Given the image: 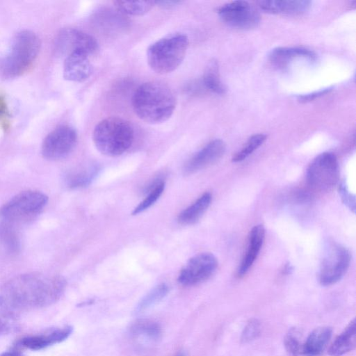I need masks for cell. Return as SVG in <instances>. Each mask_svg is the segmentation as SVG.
<instances>
[{"label": "cell", "mask_w": 356, "mask_h": 356, "mask_svg": "<svg viewBox=\"0 0 356 356\" xmlns=\"http://www.w3.org/2000/svg\"><path fill=\"white\" fill-rule=\"evenodd\" d=\"M66 286L65 279L60 275L39 272L21 274L0 289V307L16 318L22 312L55 303Z\"/></svg>", "instance_id": "1"}, {"label": "cell", "mask_w": 356, "mask_h": 356, "mask_svg": "<svg viewBox=\"0 0 356 356\" xmlns=\"http://www.w3.org/2000/svg\"><path fill=\"white\" fill-rule=\"evenodd\" d=\"M132 106L142 120L150 124L162 123L172 115L176 99L165 83L152 81L141 84L134 92Z\"/></svg>", "instance_id": "2"}, {"label": "cell", "mask_w": 356, "mask_h": 356, "mask_svg": "<svg viewBox=\"0 0 356 356\" xmlns=\"http://www.w3.org/2000/svg\"><path fill=\"white\" fill-rule=\"evenodd\" d=\"M40 49L38 36L23 30L13 37L5 57L0 63V72L5 78H15L27 72L38 58Z\"/></svg>", "instance_id": "3"}, {"label": "cell", "mask_w": 356, "mask_h": 356, "mask_svg": "<svg viewBox=\"0 0 356 356\" xmlns=\"http://www.w3.org/2000/svg\"><path fill=\"white\" fill-rule=\"evenodd\" d=\"M134 132L126 120L110 117L100 121L95 127L92 140L97 149L108 156H117L131 145Z\"/></svg>", "instance_id": "4"}, {"label": "cell", "mask_w": 356, "mask_h": 356, "mask_svg": "<svg viewBox=\"0 0 356 356\" xmlns=\"http://www.w3.org/2000/svg\"><path fill=\"white\" fill-rule=\"evenodd\" d=\"M47 202L48 197L38 191L19 193L0 207V226L14 229L15 225L33 220L43 211Z\"/></svg>", "instance_id": "5"}, {"label": "cell", "mask_w": 356, "mask_h": 356, "mask_svg": "<svg viewBox=\"0 0 356 356\" xmlns=\"http://www.w3.org/2000/svg\"><path fill=\"white\" fill-rule=\"evenodd\" d=\"M189 42L186 35L175 33L152 44L147 51L151 69L161 74L176 70L184 59Z\"/></svg>", "instance_id": "6"}, {"label": "cell", "mask_w": 356, "mask_h": 356, "mask_svg": "<svg viewBox=\"0 0 356 356\" xmlns=\"http://www.w3.org/2000/svg\"><path fill=\"white\" fill-rule=\"evenodd\" d=\"M350 261V252L345 247L336 242L329 243L325 248L320 266V284L330 286L339 282L346 274Z\"/></svg>", "instance_id": "7"}, {"label": "cell", "mask_w": 356, "mask_h": 356, "mask_svg": "<svg viewBox=\"0 0 356 356\" xmlns=\"http://www.w3.org/2000/svg\"><path fill=\"white\" fill-rule=\"evenodd\" d=\"M339 173V163L336 156L332 152H323L310 163L307 171V179L312 188L326 191L336 185Z\"/></svg>", "instance_id": "8"}, {"label": "cell", "mask_w": 356, "mask_h": 356, "mask_svg": "<svg viewBox=\"0 0 356 356\" xmlns=\"http://www.w3.org/2000/svg\"><path fill=\"white\" fill-rule=\"evenodd\" d=\"M76 130L68 125L55 128L44 138L41 152L43 157L50 161H57L68 156L77 143Z\"/></svg>", "instance_id": "9"}, {"label": "cell", "mask_w": 356, "mask_h": 356, "mask_svg": "<svg viewBox=\"0 0 356 356\" xmlns=\"http://www.w3.org/2000/svg\"><path fill=\"white\" fill-rule=\"evenodd\" d=\"M218 13L225 24L239 29L255 28L261 19L257 10L245 1H234L224 4L218 9Z\"/></svg>", "instance_id": "10"}, {"label": "cell", "mask_w": 356, "mask_h": 356, "mask_svg": "<svg viewBox=\"0 0 356 356\" xmlns=\"http://www.w3.org/2000/svg\"><path fill=\"white\" fill-rule=\"evenodd\" d=\"M218 260L211 253L203 252L191 257L181 268L178 282L184 286H193L208 280L215 273Z\"/></svg>", "instance_id": "11"}, {"label": "cell", "mask_w": 356, "mask_h": 356, "mask_svg": "<svg viewBox=\"0 0 356 356\" xmlns=\"http://www.w3.org/2000/svg\"><path fill=\"white\" fill-rule=\"evenodd\" d=\"M56 51L67 56L73 52H82L89 56L98 51V43L92 35L78 29L63 30L56 40Z\"/></svg>", "instance_id": "12"}, {"label": "cell", "mask_w": 356, "mask_h": 356, "mask_svg": "<svg viewBox=\"0 0 356 356\" xmlns=\"http://www.w3.org/2000/svg\"><path fill=\"white\" fill-rule=\"evenodd\" d=\"M225 149L222 140L210 141L187 161L183 168L184 175L195 173L215 163L224 155Z\"/></svg>", "instance_id": "13"}, {"label": "cell", "mask_w": 356, "mask_h": 356, "mask_svg": "<svg viewBox=\"0 0 356 356\" xmlns=\"http://www.w3.org/2000/svg\"><path fill=\"white\" fill-rule=\"evenodd\" d=\"M72 332L71 326L56 327L38 334L25 337L18 341V346L32 350H40L60 343L68 338Z\"/></svg>", "instance_id": "14"}, {"label": "cell", "mask_w": 356, "mask_h": 356, "mask_svg": "<svg viewBox=\"0 0 356 356\" xmlns=\"http://www.w3.org/2000/svg\"><path fill=\"white\" fill-rule=\"evenodd\" d=\"M129 333L136 344L149 346L156 344L161 340L162 329L158 323L152 320L140 318L131 324Z\"/></svg>", "instance_id": "15"}, {"label": "cell", "mask_w": 356, "mask_h": 356, "mask_svg": "<svg viewBox=\"0 0 356 356\" xmlns=\"http://www.w3.org/2000/svg\"><path fill=\"white\" fill-rule=\"evenodd\" d=\"M92 72L89 56L82 52H73L65 56L63 64V76L74 82L88 79Z\"/></svg>", "instance_id": "16"}, {"label": "cell", "mask_w": 356, "mask_h": 356, "mask_svg": "<svg viewBox=\"0 0 356 356\" xmlns=\"http://www.w3.org/2000/svg\"><path fill=\"white\" fill-rule=\"evenodd\" d=\"M265 229L262 225H257L252 227L250 232L248 245L237 270L238 277H243L249 270L257 259L264 243Z\"/></svg>", "instance_id": "17"}, {"label": "cell", "mask_w": 356, "mask_h": 356, "mask_svg": "<svg viewBox=\"0 0 356 356\" xmlns=\"http://www.w3.org/2000/svg\"><path fill=\"white\" fill-rule=\"evenodd\" d=\"M307 0L275 1L265 0L258 2L260 8L271 13L299 15L305 13L311 6Z\"/></svg>", "instance_id": "18"}, {"label": "cell", "mask_w": 356, "mask_h": 356, "mask_svg": "<svg viewBox=\"0 0 356 356\" xmlns=\"http://www.w3.org/2000/svg\"><path fill=\"white\" fill-rule=\"evenodd\" d=\"M315 58L314 53L302 47H280L273 49L269 54V60L278 69H284L296 58Z\"/></svg>", "instance_id": "19"}, {"label": "cell", "mask_w": 356, "mask_h": 356, "mask_svg": "<svg viewBox=\"0 0 356 356\" xmlns=\"http://www.w3.org/2000/svg\"><path fill=\"white\" fill-rule=\"evenodd\" d=\"M332 335V329L321 326L314 329L302 345V350L307 356H319L324 351Z\"/></svg>", "instance_id": "20"}, {"label": "cell", "mask_w": 356, "mask_h": 356, "mask_svg": "<svg viewBox=\"0 0 356 356\" xmlns=\"http://www.w3.org/2000/svg\"><path fill=\"white\" fill-rule=\"evenodd\" d=\"M212 200L209 192H206L193 204L182 211L177 218L181 225H188L197 222L209 208Z\"/></svg>", "instance_id": "21"}, {"label": "cell", "mask_w": 356, "mask_h": 356, "mask_svg": "<svg viewBox=\"0 0 356 356\" xmlns=\"http://www.w3.org/2000/svg\"><path fill=\"white\" fill-rule=\"evenodd\" d=\"M356 343V323L353 319L335 339L329 348L332 356H342L352 350Z\"/></svg>", "instance_id": "22"}, {"label": "cell", "mask_w": 356, "mask_h": 356, "mask_svg": "<svg viewBox=\"0 0 356 356\" xmlns=\"http://www.w3.org/2000/svg\"><path fill=\"white\" fill-rule=\"evenodd\" d=\"M203 83L208 90L214 93L221 95L225 92V88L220 79L216 60H211L207 64L203 75Z\"/></svg>", "instance_id": "23"}, {"label": "cell", "mask_w": 356, "mask_h": 356, "mask_svg": "<svg viewBox=\"0 0 356 356\" xmlns=\"http://www.w3.org/2000/svg\"><path fill=\"white\" fill-rule=\"evenodd\" d=\"M97 169L90 166L69 172L66 175L65 182L71 188H79L88 186L97 175Z\"/></svg>", "instance_id": "24"}, {"label": "cell", "mask_w": 356, "mask_h": 356, "mask_svg": "<svg viewBox=\"0 0 356 356\" xmlns=\"http://www.w3.org/2000/svg\"><path fill=\"white\" fill-rule=\"evenodd\" d=\"M115 7L120 12L131 15H142L156 5L154 1H115Z\"/></svg>", "instance_id": "25"}, {"label": "cell", "mask_w": 356, "mask_h": 356, "mask_svg": "<svg viewBox=\"0 0 356 356\" xmlns=\"http://www.w3.org/2000/svg\"><path fill=\"white\" fill-rule=\"evenodd\" d=\"M169 291L167 284L162 283L154 287L139 302L136 312H143L164 298Z\"/></svg>", "instance_id": "26"}, {"label": "cell", "mask_w": 356, "mask_h": 356, "mask_svg": "<svg viewBox=\"0 0 356 356\" xmlns=\"http://www.w3.org/2000/svg\"><path fill=\"white\" fill-rule=\"evenodd\" d=\"M266 139V135L263 134L252 136L243 148L232 157V161L236 163L243 161L264 143Z\"/></svg>", "instance_id": "27"}, {"label": "cell", "mask_w": 356, "mask_h": 356, "mask_svg": "<svg viewBox=\"0 0 356 356\" xmlns=\"http://www.w3.org/2000/svg\"><path fill=\"white\" fill-rule=\"evenodd\" d=\"M165 188V183L162 181L149 191L145 199L134 208L132 214H138L152 207L161 197Z\"/></svg>", "instance_id": "28"}, {"label": "cell", "mask_w": 356, "mask_h": 356, "mask_svg": "<svg viewBox=\"0 0 356 356\" xmlns=\"http://www.w3.org/2000/svg\"><path fill=\"white\" fill-rule=\"evenodd\" d=\"M298 334L296 330L292 329L289 331L284 338L285 348L291 356H297L301 350L302 346Z\"/></svg>", "instance_id": "29"}, {"label": "cell", "mask_w": 356, "mask_h": 356, "mask_svg": "<svg viewBox=\"0 0 356 356\" xmlns=\"http://www.w3.org/2000/svg\"><path fill=\"white\" fill-rule=\"evenodd\" d=\"M260 332V323L257 319L250 320L245 326L241 334V340L243 342H249L259 335Z\"/></svg>", "instance_id": "30"}, {"label": "cell", "mask_w": 356, "mask_h": 356, "mask_svg": "<svg viewBox=\"0 0 356 356\" xmlns=\"http://www.w3.org/2000/svg\"><path fill=\"white\" fill-rule=\"evenodd\" d=\"M339 193L343 203L353 213L355 211V196L351 193L344 181L340 182Z\"/></svg>", "instance_id": "31"}, {"label": "cell", "mask_w": 356, "mask_h": 356, "mask_svg": "<svg viewBox=\"0 0 356 356\" xmlns=\"http://www.w3.org/2000/svg\"><path fill=\"white\" fill-rule=\"evenodd\" d=\"M15 319L0 307V334H8L15 330Z\"/></svg>", "instance_id": "32"}, {"label": "cell", "mask_w": 356, "mask_h": 356, "mask_svg": "<svg viewBox=\"0 0 356 356\" xmlns=\"http://www.w3.org/2000/svg\"><path fill=\"white\" fill-rule=\"evenodd\" d=\"M332 89L330 88L323 89L318 91H316L309 94L302 95L298 96V99L301 102H307L314 100V99L321 97L327 92H329Z\"/></svg>", "instance_id": "33"}, {"label": "cell", "mask_w": 356, "mask_h": 356, "mask_svg": "<svg viewBox=\"0 0 356 356\" xmlns=\"http://www.w3.org/2000/svg\"><path fill=\"white\" fill-rule=\"evenodd\" d=\"M179 3H181V1H156V4L159 5V7L164 8V9H170V8H174Z\"/></svg>", "instance_id": "34"}, {"label": "cell", "mask_w": 356, "mask_h": 356, "mask_svg": "<svg viewBox=\"0 0 356 356\" xmlns=\"http://www.w3.org/2000/svg\"><path fill=\"white\" fill-rule=\"evenodd\" d=\"M8 115L7 106L5 99L0 97V118L6 117Z\"/></svg>", "instance_id": "35"}, {"label": "cell", "mask_w": 356, "mask_h": 356, "mask_svg": "<svg viewBox=\"0 0 356 356\" xmlns=\"http://www.w3.org/2000/svg\"><path fill=\"white\" fill-rule=\"evenodd\" d=\"M0 356H22V353L16 350H9L0 354Z\"/></svg>", "instance_id": "36"}, {"label": "cell", "mask_w": 356, "mask_h": 356, "mask_svg": "<svg viewBox=\"0 0 356 356\" xmlns=\"http://www.w3.org/2000/svg\"><path fill=\"white\" fill-rule=\"evenodd\" d=\"M293 270V268L292 266L289 264H287L284 268V273L286 274H289L291 273V271H292Z\"/></svg>", "instance_id": "37"}, {"label": "cell", "mask_w": 356, "mask_h": 356, "mask_svg": "<svg viewBox=\"0 0 356 356\" xmlns=\"http://www.w3.org/2000/svg\"><path fill=\"white\" fill-rule=\"evenodd\" d=\"M176 356H185V355L183 353H179Z\"/></svg>", "instance_id": "38"}]
</instances>
